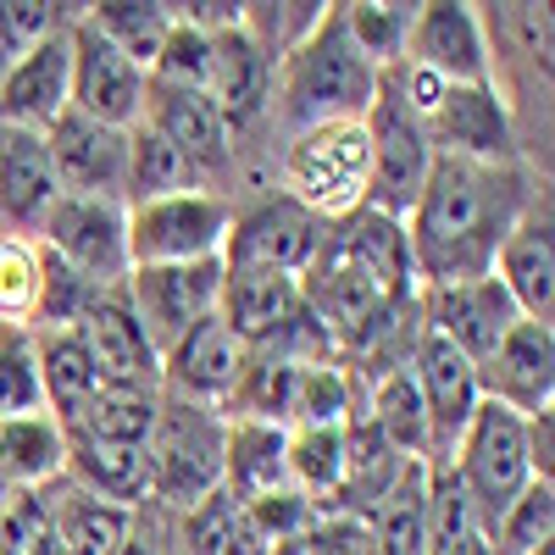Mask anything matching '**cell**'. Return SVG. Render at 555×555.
<instances>
[{"instance_id": "cell-7", "label": "cell", "mask_w": 555, "mask_h": 555, "mask_svg": "<svg viewBox=\"0 0 555 555\" xmlns=\"http://www.w3.org/2000/svg\"><path fill=\"white\" fill-rule=\"evenodd\" d=\"M228 222H234V206L217 190L139 201L128 206V267H172V261L222 256Z\"/></svg>"}, {"instance_id": "cell-10", "label": "cell", "mask_w": 555, "mask_h": 555, "mask_svg": "<svg viewBox=\"0 0 555 555\" xmlns=\"http://www.w3.org/2000/svg\"><path fill=\"white\" fill-rule=\"evenodd\" d=\"M405 373H411L416 400H423V416H428V467H450L455 439L467 434L473 411L483 405L478 366H473L467 356H461L455 345H444L439 334L416 328Z\"/></svg>"}, {"instance_id": "cell-12", "label": "cell", "mask_w": 555, "mask_h": 555, "mask_svg": "<svg viewBox=\"0 0 555 555\" xmlns=\"http://www.w3.org/2000/svg\"><path fill=\"white\" fill-rule=\"evenodd\" d=\"M67 67H73V106L89 122H106V128H133L145 117V73H139L112 39H101L95 28L83 23V12H73L67 23Z\"/></svg>"}, {"instance_id": "cell-50", "label": "cell", "mask_w": 555, "mask_h": 555, "mask_svg": "<svg viewBox=\"0 0 555 555\" xmlns=\"http://www.w3.org/2000/svg\"><path fill=\"white\" fill-rule=\"evenodd\" d=\"M7 494H12V489H7V483H0V505H7Z\"/></svg>"}, {"instance_id": "cell-38", "label": "cell", "mask_w": 555, "mask_h": 555, "mask_svg": "<svg viewBox=\"0 0 555 555\" xmlns=\"http://www.w3.org/2000/svg\"><path fill=\"white\" fill-rule=\"evenodd\" d=\"M555 544V483H528L489 528V555H533Z\"/></svg>"}, {"instance_id": "cell-33", "label": "cell", "mask_w": 555, "mask_h": 555, "mask_svg": "<svg viewBox=\"0 0 555 555\" xmlns=\"http://www.w3.org/2000/svg\"><path fill=\"white\" fill-rule=\"evenodd\" d=\"M28 339H34V366H39L44 411L67 416L89 389L101 384L95 361H89V345H83V334H78V322H67V328H39V334H28Z\"/></svg>"}, {"instance_id": "cell-43", "label": "cell", "mask_w": 555, "mask_h": 555, "mask_svg": "<svg viewBox=\"0 0 555 555\" xmlns=\"http://www.w3.org/2000/svg\"><path fill=\"white\" fill-rule=\"evenodd\" d=\"M67 7H44V0H0V78H7L44 34H56Z\"/></svg>"}, {"instance_id": "cell-1", "label": "cell", "mask_w": 555, "mask_h": 555, "mask_svg": "<svg viewBox=\"0 0 555 555\" xmlns=\"http://www.w3.org/2000/svg\"><path fill=\"white\" fill-rule=\"evenodd\" d=\"M300 300L317 328L356 356H378L416 311V272L405 250V228L378 211H356L328 228L300 272Z\"/></svg>"}, {"instance_id": "cell-45", "label": "cell", "mask_w": 555, "mask_h": 555, "mask_svg": "<svg viewBox=\"0 0 555 555\" xmlns=\"http://www.w3.org/2000/svg\"><path fill=\"white\" fill-rule=\"evenodd\" d=\"M522 434H528V467H533V478L550 483V478H555V411L528 416Z\"/></svg>"}, {"instance_id": "cell-30", "label": "cell", "mask_w": 555, "mask_h": 555, "mask_svg": "<svg viewBox=\"0 0 555 555\" xmlns=\"http://www.w3.org/2000/svg\"><path fill=\"white\" fill-rule=\"evenodd\" d=\"M56 483H62V494L44 489V505H51V533H56L62 555H117L128 544L139 512H122L112 500L83 494L67 478H56Z\"/></svg>"}, {"instance_id": "cell-25", "label": "cell", "mask_w": 555, "mask_h": 555, "mask_svg": "<svg viewBox=\"0 0 555 555\" xmlns=\"http://www.w3.org/2000/svg\"><path fill=\"white\" fill-rule=\"evenodd\" d=\"M500 289L512 295L522 322H550L555 317V234H550V206H528L522 222L505 234V245L494 250Z\"/></svg>"}, {"instance_id": "cell-6", "label": "cell", "mask_w": 555, "mask_h": 555, "mask_svg": "<svg viewBox=\"0 0 555 555\" xmlns=\"http://www.w3.org/2000/svg\"><path fill=\"white\" fill-rule=\"evenodd\" d=\"M522 423H528V416H517V411H505V405L483 400V405L473 411L467 434L455 439L450 473H455L461 489H467V500H473V512H478L483 528H494L505 505H512V500L533 483Z\"/></svg>"}, {"instance_id": "cell-14", "label": "cell", "mask_w": 555, "mask_h": 555, "mask_svg": "<svg viewBox=\"0 0 555 555\" xmlns=\"http://www.w3.org/2000/svg\"><path fill=\"white\" fill-rule=\"evenodd\" d=\"M322 234H328V222H317L289 195H272L250 211H234L228 240H222V267H261V272L300 278L311 267Z\"/></svg>"}, {"instance_id": "cell-4", "label": "cell", "mask_w": 555, "mask_h": 555, "mask_svg": "<svg viewBox=\"0 0 555 555\" xmlns=\"http://www.w3.org/2000/svg\"><path fill=\"white\" fill-rule=\"evenodd\" d=\"M366 178H373V145L361 122H317L289 133L284 145V195L306 206L317 222H345L366 211Z\"/></svg>"}, {"instance_id": "cell-2", "label": "cell", "mask_w": 555, "mask_h": 555, "mask_svg": "<svg viewBox=\"0 0 555 555\" xmlns=\"http://www.w3.org/2000/svg\"><path fill=\"white\" fill-rule=\"evenodd\" d=\"M533 206V183L522 162H467L434 156L428 183L405 211V250L416 289L423 284H461L494 267V250Z\"/></svg>"}, {"instance_id": "cell-29", "label": "cell", "mask_w": 555, "mask_h": 555, "mask_svg": "<svg viewBox=\"0 0 555 555\" xmlns=\"http://www.w3.org/2000/svg\"><path fill=\"white\" fill-rule=\"evenodd\" d=\"M162 411V389H117L95 384L62 423V439H101V444H145Z\"/></svg>"}, {"instance_id": "cell-16", "label": "cell", "mask_w": 555, "mask_h": 555, "mask_svg": "<svg viewBox=\"0 0 555 555\" xmlns=\"http://www.w3.org/2000/svg\"><path fill=\"white\" fill-rule=\"evenodd\" d=\"M250 356L256 350L228 334L222 317H206L178 345L162 350V389L172 400H195V405H217L222 411V400L240 395V384L250 373Z\"/></svg>"}, {"instance_id": "cell-26", "label": "cell", "mask_w": 555, "mask_h": 555, "mask_svg": "<svg viewBox=\"0 0 555 555\" xmlns=\"http://www.w3.org/2000/svg\"><path fill=\"white\" fill-rule=\"evenodd\" d=\"M267 95H272V62L261 56V44L240 28L211 34V78H206V101L217 106V117L228 122V133H240L250 122L267 117Z\"/></svg>"}, {"instance_id": "cell-27", "label": "cell", "mask_w": 555, "mask_h": 555, "mask_svg": "<svg viewBox=\"0 0 555 555\" xmlns=\"http://www.w3.org/2000/svg\"><path fill=\"white\" fill-rule=\"evenodd\" d=\"M222 489L240 500H261L272 489H289V428L228 416L222 439Z\"/></svg>"}, {"instance_id": "cell-42", "label": "cell", "mask_w": 555, "mask_h": 555, "mask_svg": "<svg viewBox=\"0 0 555 555\" xmlns=\"http://www.w3.org/2000/svg\"><path fill=\"white\" fill-rule=\"evenodd\" d=\"M39 311V250H28V240H7L0 234V322H34Z\"/></svg>"}, {"instance_id": "cell-49", "label": "cell", "mask_w": 555, "mask_h": 555, "mask_svg": "<svg viewBox=\"0 0 555 555\" xmlns=\"http://www.w3.org/2000/svg\"><path fill=\"white\" fill-rule=\"evenodd\" d=\"M533 555H555V544H544V550H533Z\"/></svg>"}, {"instance_id": "cell-39", "label": "cell", "mask_w": 555, "mask_h": 555, "mask_svg": "<svg viewBox=\"0 0 555 555\" xmlns=\"http://www.w3.org/2000/svg\"><path fill=\"white\" fill-rule=\"evenodd\" d=\"M34 411H44L34 339H28V328L0 322V423H12V416H34Z\"/></svg>"}, {"instance_id": "cell-5", "label": "cell", "mask_w": 555, "mask_h": 555, "mask_svg": "<svg viewBox=\"0 0 555 555\" xmlns=\"http://www.w3.org/2000/svg\"><path fill=\"white\" fill-rule=\"evenodd\" d=\"M222 439H228V416L217 405L162 395L156 428L145 439L151 500L190 512V505H201L211 489H222Z\"/></svg>"}, {"instance_id": "cell-15", "label": "cell", "mask_w": 555, "mask_h": 555, "mask_svg": "<svg viewBox=\"0 0 555 555\" xmlns=\"http://www.w3.org/2000/svg\"><path fill=\"white\" fill-rule=\"evenodd\" d=\"M411 67H423L444 83H494V56H489V28L478 17V7H434L411 12V34H405V56Z\"/></svg>"}, {"instance_id": "cell-13", "label": "cell", "mask_w": 555, "mask_h": 555, "mask_svg": "<svg viewBox=\"0 0 555 555\" xmlns=\"http://www.w3.org/2000/svg\"><path fill=\"white\" fill-rule=\"evenodd\" d=\"M416 317H423L416 328L439 334L473 366H483L494 356V345L512 334L517 306L500 289V278L483 272V278H461V284H423L416 289Z\"/></svg>"}, {"instance_id": "cell-32", "label": "cell", "mask_w": 555, "mask_h": 555, "mask_svg": "<svg viewBox=\"0 0 555 555\" xmlns=\"http://www.w3.org/2000/svg\"><path fill=\"white\" fill-rule=\"evenodd\" d=\"M190 190H211V183L201 178V167H195L190 156H178L151 122H133V128H128V183H122V206L190 195Z\"/></svg>"}, {"instance_id": "cell-20", "label": "cell", "mask_w": 555, "mask_h": 555, "mask_svg": "<svg viewBox=\"0 0 555 555\" xmlns=\"http://www.w3.org/2000/svg\"><path fill=\"white\" fill-rule=\"evenodd\" d=\"M434 156H467V162H517L512 112H505L494 83H450L444 101L428 117Z\"/></svg>"}, {"instance_id": "cell-9", "label": "cell", "mask_w": 555, "mask_h": 555, "mask_svg": "<svg viewBox=\"0 0 555 555\" xmlns=\"http://www.w3.org/2000/svg\"><path fill=\"white\" fill-rule=\"evenodd\" d=\"M122 295L139 317V328L151 334L156 356L167 345H178L195 322L217 317V295H222V256L206 261H172V267H128Z\"/></svg>"}, {"instance_id": "cell-17", "label": "cell", "mask_w": 555, "mask_h": 555, "mask_svg": "<svg viewBox=\"0 0 555 555\" xmlns=\"http://www.w3.org/2000/svg\"><path fill=\"white\" fill-rule=\"evenodd\" d=\"M44 151H51V172L62 183V195L122 201V183H128V133L122 128L62 112L44 128Z\"/></svg>"}, {"instance_id": "cell-47", "label": "cell", "mask_w": 555, "mask_h": 555, "mask_svg": "<svg viewBox=\"0 0 555 555\" xmlns=\"http://www.w3.org/2000/svg\"><path fill=\"white\" fill-rule=\"evenodd\" d=\"M117 555H162V550H156L151 539H139V528H133V533H128V544H122Z\"/></svg>"}, {"instance_id": "cell-3", "label": "cell", "mask_w": 555, "mask_h": 555, "mask_svg": "<svg viewBox=\"0 0 555 555\" xmlns=\"http://www.w3.org/2000/svg\"><path fill=\"white\" fill-rule=\"evenodd\" d=\"M373 101H378V67L356 51L339 7H322L317 28L272 62L267 112L289 133H306L317 122H361Z\"/></svg>"}, {"instance_id": "cell-37", "label": "cell", "mask_w": 555, "mask_h": 555, "mask_svg": "<svg viewBox=\"0 0 555 555\" xmlns=\"http://www.w3.org/2000/svg\"><path fill=\"white\" fill-rule=\"evenodd\" d=\"M345 478V428H289V489H300L317 512L339 494Z\"/></svg>"}, {"instance_id": "cell-35", "label": "cell", "mask_w": 555, "mask_h": 555, "mask_svg": "<svg viewBox=\"0 0 555 555\" xmlns=\"http://www.w3.org/2000/svg\"><path fill=\"white\" fill-rule=\"evenodd\" d=\"M83 23L101 39H112L117 51L151 78L162 44H167V28H172V7H156V0H106V7H89Z\"/></svg>"}, {"instance_id": "cell-18", "label": "cell", "mask_w": 555, "mask_h": 555, "mask_svg": "<svg viewBox=\"0 0 555 555\" xmlns=\"http://www.w3.org/2000/svg\"><path fill=\"white\" fill-rule=\"evenodd\" d=\"M78 334L89 345V361H95L101 384H117V389H162V356L151 345V334L139 328V317L117 289H101L78 311Z\"/></svg>"}, {"instance_id": "cell-34", "label": "cell", "mask_w": 555, "mask_h": 555, "mask_svg": "<svg viewBox=\"0 0 555 555\" xmlns=\"http://www.w3.org/2000/svg\"><path fill=\"white\" fill-rule=\"evenodd\" d=\"M183 544H190V555H272V544L245 512V500L228 489H211L201 505L183 512Z\"/></svg>"}, {"instance_id": "cell-19", "label": "cell", "mask_w": 555, "mask_h": 555, "mask_svg": "<svg viewBox=\"0 0 555 555\" xmlns=\"http://www.w3.org/2000/svg\"><path fill=\"white\" fill-rule=\"evenodd\" d=\"M478 389H483V400L517 411V416L550 411V400H555V328L550 322L517 317L512 334L478 366Z\"/></svg>"}, {"instance_id": "cell-36", "label": "cell", "mask_w": 555, "mask_h": 555, "mask_svg": "<svg viewBox=\"0 0 555 555\" xmlns=\"http://www.w3.org/2000/svg\"><path fill=\"white\" fill-rule=\"evenodd\" d=\"M423 555H489V528L478 522L467 489L455 483L450 467H434V483H428Z\"/></svg>"}, {"instance_id": "cell-46", "label": "cell", "mask_w": 555, "mask_h": 555, "mask_svg": "<svg viewBox=\"0 0 555 555\" xmlns=\"http://www.w3.org/2000/svg\"><path fill=\"white\" fill-rule=\"evenodd\" d=\"M23 555H62V544H56V533H51V528H44V533H39V539H34Z\"/></svg>"}, {"instance_id": "cell-21", "label": "cell", "mask_w": 555, "mask_h": 555, "mask_svg": "<svg viewBox=\"0 0 555 555\" xmlns=\"http://www.w3.org/2000/svg\"><path fill=\"white\" fill-rule=\"evenodd\" d=\"M62 201V183L51 172L44 133L0 122V234L7 240H39L44 217Z\"/></svg>"}, {"instance_id": "cell-48", "label": "cell", "mask_w": 555, "mask_h": 555, "mask_svg": "<svg viewBox=\"0 0 555 555\" xmlns=\"http://www.w3.org/2000/svg\"><path fill=\"white\" fill-rule=\"evenodd\" d=\"M272 555H306V550H300V539H289V544H272Z\"/></svg>"}, {"instance_id": "cell-8", "label": "cell", "mask_w": 555, "mask_h": 555, "mask_svg": "<svg viewBox=\"0 0 555 555\" xmlns=\"http://www.w3.org/2000/svg\"><path fill=\"white\" fill-rule=\"evenodd\" d=\"M39 250L78 272L89 289H117L128 278V206L62 195L39 228Z\"/></svg>"}, {"instance_id": "cell-23", "label": "cell", "mask_w": 555, "mask_h": 555, "mask_svg": "<svg viewBox=\"0 0 555 555\" xmlns=\"http://www.w3.org/2000/svg\"><path fill=\"white\" fill-rule=\"evenodd\" d=\"M73 23V17H67ZM67 23L44 34L34 51L0 78V122L44 133L67 106H73V67H67Z\"/></svg>"}, {"instance_id": "cell-31", "label": "cell", "mask_w": 555, "mask_h": 555, "mask_svg": "<svg viewBox=\"0 0 555 555\" xmlns=\"http://www.w3.org/2000/svg\"><path fill=\"white\" fill-rule=\"evenodd\" d=\"M67 467V439L51 411L0 423V483L7 489H51Z\"/></svg>"}, {"instance_id": "cell-41", "label": "cell", "mask_w": 555, "mask_h": 555, "mask_svg": "<svg viewBox=\"0 0 555 555\" xmlns=\"http://www.w3.org/2000/svg\"><path fill=\"white\" fill-rule=\"evenodd\" d=\"M206 78H211V34L183 23L172 12V28H167V44L151 67V83H167V89H201L206 95Z\"/></svg>"}, {"instance_id": "cell-22", "label": "cell", "mask_w": 555, "mask_h": 555, "mask_svg": "<svg viewBox=\"0 0 555 555\" xmlns=\"http://www.w3.org/2000/svg\"><path fill=\"white\" fill-rule=\"evenodd\" d=\"M217 317H222V328L234 339H245L250 350L278 345L300 317V278L261 272V267H222Z\"/></svg>"}, {"instance_id": "cell-44", "label": "cell", "mask_w": 555, "mask_h": 555, "mask_svg": "<svg viewBox=\"0 0 555 555\" xmlns=\"http://www.w3.org/2000/svg\"><path fill=\"white\" fill-rule=\"evenodd\" d=\"M306 555H373V533H366L361 517H339V512H322L306 533H300Z\"/></svg>"}, {"instance_id": "cell-11", "label": "cell", "mask_w": 555, "mask_h": 555, "mask_svg": "<svg viewBox=\"0 0 555 555\" xmlns=\"http://www.w3.org/2000/svg\"><path fill=\"white\" fill-rule=\"evenodd\" d=\"M366 145H373L366 211L405 222V211L416 206V195H423V183H428V167H434V139H428V128L416 122L395 95H384V89H378L373 112H366Z\"/></svg>"}, {"instance_id": "cell-24", "label": "cell", "mask_w": 555, "mask_h": 555, "mask_svg": "<svg viewBox=\"0 0 555 555\" xmlns=\"http://www.w3.org/2000/svg\"><path fill=\"white\" fill-rule=\"evenodd\" d=\"M178 156H190L201 167V178L211 183L217 172H228L234 162V133L217 117V106L201 89H167V83H145V117Z\"/></svg>"}, {"instance_id": "cell-28", "label": "cell", "mask_w": 555, "mask_h": 555, "mask_svg": "<svg viewBox=\"0 0 555 555\" xmlns=\"http://www.w3.org/2000/svg\"><path fill=\"white\" fill-rule=\"evenodd\" d=\"M67 483L83 494L112 500L122 512H139L151 500V455L145 444H101V439H67Z\"/></svg>"}, {"instance_id": "cell-40", "label": "cell", "mask_w": 555, "mask_h": 555, "mask_svg": "<svg viewBox=\"0 0 555 555\" xmlns=\"http://www.w3.org/2000/svg\"><path fill=\"white\" fill-rule=\"evenodd\" d=\"M411 12L416 7H339L345 34L356 39V51L373 62L378 73L395 67L405 56V34H411Z\"/></svg>"}]
</instances>
